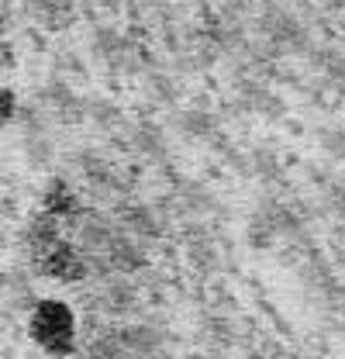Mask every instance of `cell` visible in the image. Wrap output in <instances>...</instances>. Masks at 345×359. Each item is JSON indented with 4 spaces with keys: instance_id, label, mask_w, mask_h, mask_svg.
<instances>
[{
    "instance_id": "1",
    "label": "cell",
    "mask_w": 345,
    "mask_h": 359,
    "mask_svg": "<svg viewBox=\"0 0 345 359\" xmlns=\"http://www.w3.org/2000/svg\"><path fill=\"white\" fill-rule=\"evenodd\" d=\"M32 259L35 269L48 280L73 283L90 273L93 252H90V231H86L76 211L66 208H48L39 215L32 231Z\"/></svg>"
},
{
    "instance_id": "2",
    "label": "cell",
    "mask_w": 345,
    "mask_h": 359,
    "mask_svg": "<svg viewBox=\"0 0 345 359\" xmlns=\"http://www.w3.org/2000/svg\"><path fill=\"white\" fill-rule=\"evenodd\" d=\"M28 335L48 356H69L76 353V339H80L76 314L59 297H42L28 314Z\"/></svg>"
},
{
    "instance_id": "3",
    "label": "cell",
    "mask_w": 345,
    "mask_h": 359,
    "mask_svg": "<svg viewBox=\"0 0 345 359\" xmlns=\"http://www.w3.org/2000/svg\"><path fill=\"white\" fill-rule=\"evenodd\" d=\"M0 35H4V11H0Z\"/></svg>"
}]
</instances>
